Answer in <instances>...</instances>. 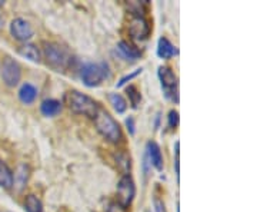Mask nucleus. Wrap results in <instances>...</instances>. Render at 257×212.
Instances as JSON below:
<instances>
[{"instance_id":"nucleus-9","label":"nucleus","mask_w":257,"mask_h":212,"mask_svg":"<svg viewBox=\"0 0 257 212\" xmlns=\"http://www.w3.org/2000/svg\"><path fill=\"white\" fill-rule=\"evenodd\" d=\"M10 35L19 42L26 43L35 35V29L29 23L26 19L16 18L10 23Z\"/></svg>"},{"instance_id":"nucleus-25","label":"nucleus","mask_w":257,"mask_h":212,"mask_svg":"<svg viewBox=\"0 0 257 212\" xmlns=\"http://www.w3.org/2000/svg\"><path fill=\"white\" fill-rule=\"evenodd\" d=\"M126 126H127L130 135H133L135 133V119L132 116H128L127 119H126Z\"/></svg>"},{"instance_id":"nucleus-12","label":"nucleus","mask_w":257,"mask_h":212,"mask_svg":"<svg viewBox=\"0 0 257 212\" xmlns=\"http://www.w3.org/2000/svg\"><path fill=\"white\" fill-rule=\"evenodd\" d=\"M62 109H63V103L57 99H46L40 105V112L46 118H53L56 115H59Z\"/></svg>"},{"instance_id":"nucleus-22","label":"nucleus","mask_w":257,"mask_h":212,"mask_svg":"<svg viewBox=\"0 0 257 212\" xmlns=\"http://www.w3.org/2000/svg\"><path fill=\"white\" fill-rule=\"evenodd\" d=\"M180 142L179 140H176L175 144V172L176 176H177V179H179V175H180Z\"/></svg>"},{"instance_id":"nucleus-7","label":"nucleus","mask_w":257,"mask_h":212,"mask_svg":"<svg viewBox=\"0 0 257 212\" xmlns=\"http://www.w3.org/2000/svg\"><path fill=\"white\" fill-rule=\"evenodd\" d=\"M2 79H3L5 85L9 86V88H15L16 85H19L20 79H22V67L10 56H6L3 59V63H2Z\"/></svg>"},{"instance_id":"nucleus-4","label":"nucleus","mask_w":257,"mask_h":212,"mask_svg":"<svg viewBox=\"0 0 257 212\" xmlns=\"http://www.w3.org/2000/svg\"><path fill=\"white\" fill-rule=\"evenodd\" d=\"M109 76L107 63H87L82 69V81L87 88H96Z\"/></svg>"},{"instance_id":"nucleus-14","label":"nucleus","mask_w":257,"mask_h":212,"mask_svg":"<svg viewBox=\"0 0 257 212\" xmlns=\"http://www.w3.org/2000/svg\"><path fill=\"white\" fill-rule=\"evenodd\" d=\"M19 55L26 57L29 60L35 62V63H39L42 60V56H40V50L36 45L33 43H23L22 46H19L18 49Z\"/></svg>"},{"instance_id":"nucleus-21","label":"nucleus","mask_w":257,"mask_h":212,"mask_svg":"<svg viewBox=\"0 0 257 212\" xmlns=\"http://www.w3.org/2000/svg\"><path fill=\"white\" fill-rule=\"evenodd\" d=\"M180 123V116H179V112L176 109H172L169 112V116H167V125L170 129H176Z\"/></svg>"},{"instance_id":"nucleus-17","label":"nucleus","mask_w":257,"mask_h":212,"mask_svg":"<svg viewBox=\"0 0 257 212\" xmlns=\"http://www.w3.org/2000/svg\"><path fill=\"white\" fill-rule=\"evenodd\" d=\"M114 161H116L117 168L123 172V175H128V174H130V169H132V159H130V155H128L127 152L120 151L117 154H114Z\"/></svg>"},{"instance_id":"nucleus-13","label":"nucleus","mask_w":257,"mask_h":212,"mask_svg":"<svg viewBox=\"0 0 257 212\" xmlns=\"http://www.w3.org/2000/svg\"><path fill=\"white\" fill-rule=\"evenodd\" d=\"M177 53L176 46L167 39V37H160L157 43V56L160 59H172Z\"/></svg>"},{"instance_id":"nucleus-23","label":"nucleus","mask_w":257,"mask_h":212,"mask_svg":"<svg viewBox=\"0 0 257 212\" xmlns=\"http://www.w3.org/2000/svg\"><path fill=\"white\" fill-rule=\"evenodd\" d=\"M142 70H143V69L140 67V69H136L135 72H132L130 75H126V76H123V78H121V79L119 81V83H117V86L120 88V86H123V85H126L127 82H130V81H132V79H135V78H136L138 75L142 74Z\"/></svg>"},{"instance_id":"nucleus-1","label":"nucleus","mask_w":257,"mask_h":212,"mask_svg":"<svg viewBox=\"0 0 257 212\" xmlns=\"http://www.w3.org/2000/svg\"><path fill=\"white\" fill-rule=\"evenodd\" d=\"M63 103L76 115H82V116L90 118V119L96 116V113L101 108L100 103L94 101L92 96L80 92V91H76V89L67 91L64 93Z\"/></svg>"},{"instance_id":"nucleus-11","label":"nucleus","mask_w":257,"mask_h":212,"mask_svg":"<svg viewBox=\"0 0 257 212\" xmlns=\"http://www.w3.org/2000/svg\"><path fill=\"white\" fill-rule=\"evenodd\" d=\"M147 158L150 161V164L156 168L157 171H163V166H165V161H163V154H162V149L157 145L155 140H150L147 142Z\"/></svg>"},{"instance_id":"nucleus-2","label":"nucleus","mask_w":257,"mask_h":212,"mask_svg":"<svg viewBox=\"0 0 257 212\" xmlns=\"http://www.w3.org/2000/svg\"><path fill=\"white\" fill-rule=\"evenodd\" d=\"M93 122H94L96 130L109 144L119 145L120 142H123V139H124L123 130L120 128L119 122L111 116L110 112L106 111L104 108H100L99 112L96 113V116L93 118Z\"/></svg>"},{"instance_id":"nucleus-10","label":"nucleus","mask_w":257,"mask_h":212,"mask_svg":"<svg viewBox=\"0 0 257 212\" xmlns=\"http://www.w3.org/2000/svg\"><path fill=\"white\" fill-rule=\"evenodd\" d=\"M116 53H117L121 59L127 60V62H136V60H139V59L142 57V52L139 50L138 47L133 46L132 43H128L126 40H120L119 43H117V46H116Z\"/></svg>"},{"instance_id":"nucleus-24","label":"nucleus","mask_w":257,"mask_h":212,"mask_svg":"<svg viewBox=\"0 0 257 212\" xmlns=\"http://www.w3.org/2000/svg\"><path fill=\"white\" fill-rule=\"evenodd\" d=\"M153 203H155V209H156V212H167V209H166V205L165 202L160 199V198H155V201H153Z\"/></svg>"},{"instance_id":"nucleus-6","label":"nucleus","mask_w":257,"mask_h":212,"mask_svg":"<svg viewBox=\"0 0 257 212\" xmlns=\"http://www.w3.org/2000/svg\"><path fill=\"white\" fill-rule=\"evenodd\" d=\"M117 203L127 209L136 196V185L130 175H123L117 182Z\"/></svg>"},{"instance_id":"nucleus-8","label":"nucleus","mask_w":257,"mask_h":212,"mask_svg":"<svg viewBox=\"0 0 257 212\" xmlns=\"http://www.w3.org/2000/svg\"><path fill=\"white\" fill-rule=\"evenodd\" d=\"M128 35L133 40H138V42H143L146 40L147 37L150 36V23L145 16H133L128 22Z\"/></svg>"},{"instance_id":"nucleus-19","label":"nucleus","mask_w":257,"mask_h":212,"mask_svg":"<svg viewBox=\"0 0 257 212\" xmlns=\"http://www.w3.org/2000/svg\"><path fill=\"white\" fill-rule=\"evenodd\" d=\"M25 209L26 212H43V203L36 195L29 194L25 198Z\"/></svg>"},{"instance_id":"nucleus-3","label":"nucleus","mask_w":257,"mask_h":212,"mask_svg":"<svg viewBox=\"0 0 257 212\" xmlns=\"http://www.w3.org/2000/svg\"><path fill=\"white\" fill-rule=\"evenodd\" d=\"M43 57L46 65L56 72H64L72 60L67 50L56 42H43Z\"/></svg>"},{"instance_id":"nucleus-27","label":"nucleus","mask_w":257,"mask_h":212,"mask_svg":"<svg viewBox=\"0 0 257 212\" xmlns=\"http://www.w3.org/2000/svg\"><path fill=\"white\" fill-rule=\"evenodd\" d=\"M2 5V3H0ZM2 25H3V19H2V15H0V28H2Z\"/></svg>"},{"instance_id":"nucleus-26","label":"nucleus","mask_w":257,"mask_h":212,"mask_svg":"<svg viewBox=\"0 0 257 212\" xmlns=\"http://www.w3.org/2000/svg\"><path fill=\"white\" fill-rule=\"evenodd\" d=\"M107 212H126V209L123 208V206H120L119 203H111L110 206H109V209Z\"/></svg>"},{"instance_id":"nucleus-18","label":"nucleus","mask_w":257,"mask_h":212,"mask_svg":"<svg viewBox=\"0 0 257 212\" xmlns=\"http://www.w3.org/2000/svg\"><path fill=\"white\" fill-rule=\"evenodd\" d=\"M109 101H110V105L113 106V109L117 113H124L126 109H127V101L120 93H110L109 95Z\"/></svg>"},{"instance_id":"nucleus-5","label":"nucleus","mask_w":257,"mask_h":212,"mask_svg":"<svg viewBox=\"0 0 257 212\" xmlns=\"http://www.w3.org/2000/svg\"><path fill=\"white\" fill-rule=\"evenodd\" d=\"M157 75L162 83V88L165 91L166 98L177 103L179 102V81L173 69L169 66H160Z\"/></svg>"},{"instance_id":"nucleus-20","label":"nucleus","mask_w":257,"mask_h":212,"mask_svg":"<svg viewBox=\"0 0 257 212\" xmlns=\"http://www.w3.org/2000/svg\"><path fill=\"white\" fill-rule=\"evenodd\" d=\"M126 95H127L128 102H130V105H132V108H138L139 105H140V101H142V93L138 89V86H135V85H128L127 88H126Z\"/></svg>"},{"instance_id":"nucleus-16","label":"nucleus","mask_w":257,"mask_h":212,"mask_svg":"<svg viewBox=\"0 0 257 212\" xmlns=\"http://www.w3.org/2000/svg\"><path fill=\"white\" fill-rule=\"evenodd\" d=\"M15 184V175L6 162L0 161V186L5 189H10Z\"/></svg>"},{"instance_id":"nucleus-15","label":"nucleus","mask_w":257,"mask_h":212,"mask_svg":"<svg viewBox=\"0 0 257 212\" xmlns=\"http://www.w3.org/2000/svg\"><path fill=\"white\" fill-rule=\"evenodd\" d=\"M37 89L32 83H23L19 89V99L25 105H30L36 101Z\"/></svg>"}]
</instances>
